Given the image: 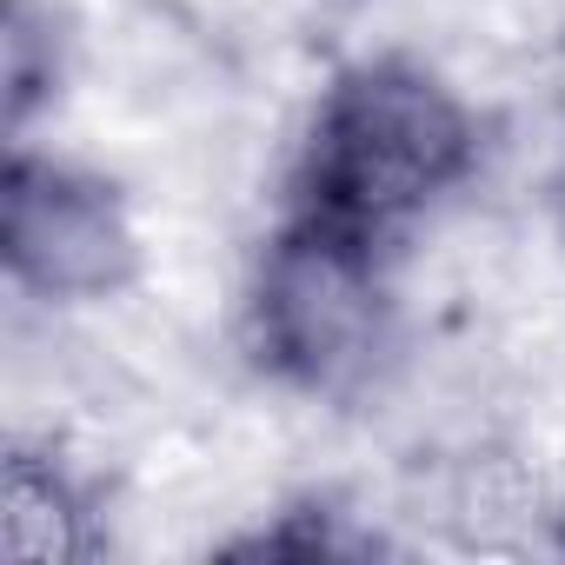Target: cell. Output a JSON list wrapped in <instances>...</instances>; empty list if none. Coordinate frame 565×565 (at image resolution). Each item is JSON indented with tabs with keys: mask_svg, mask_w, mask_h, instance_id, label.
<instances>
[{
	"mask_svg": "<svg viewBox=\"0 0 565 565\" xmlns=\"http://www.w3.org/2000/svg\"><path fill=\"white\" fill-rule=\"evenodd\" d=\"M87 505L67 486V472L41 452H8L0 472V552L34 558V565H67L87 558Z\"/></svg>",
	"mask_w": 565,
	"mask_h": 565,
	"instance_id": "4",
	"label": "cell"
},
{
	"mask_svg": "<svg viewBox=\"0 0 565 565\" xmlns=\"http://www.w3.org/2000/svg\"><path fill=\"white\" fill-rule=\"evenodd\" d=\"M0 253L41 300H107L140 273V233L120 186L28 147L0 180Z\"/></svg>",
	"mask_w": 565,
	"mask_h": 565,
	"instance_id": "3",
	"label": "cell"
},
{
	"mask_svg": "<svg viewBox=\"0 0 565 565\" xmlns=\"http://www.w3.org/2000/svg\"><path fill=\"white\" fill-rule=\"evenodd\" d=\"M472 160L479 134L466 100L433 67L380 54L327 87L294 173V213L393 246L399 226L472 173Z\"/></svg>",
	"mask_w": 565,
	"mask_h": 565,
	"instance_id": "1",
	"label": "cell"
},
{
	"mask_svg": "<svg viewBox=\"0 0 565 565\" xmlns=\"http://www.w3.org/2000/svg\"><path fill=\"white\" fill-rule=\"evenodd\" d=\"M0 81H8V127L21 134L61 94V21L41 0H8L0 14Z\"/></svg>",
	"mask_w": 565,
	"mask_h": 565,
	"instance_id": "5",
	"label": "cell"
},
{
	"mask_svg": "<svg viewBox=\"0 0 565 565\" xmlns=\"http://www.w3.org/2000/svg\"><path fill=\"white\" fill-rule=\"evenodd\" d=\"M386 347V246L287 213L253 273V353L300 393L353 386Z\"/></svg>",
	"mask_w": 565,
	"mask_h": 565,
	"instance_id": "2",
	"label": "cell"
}]
</instances>
